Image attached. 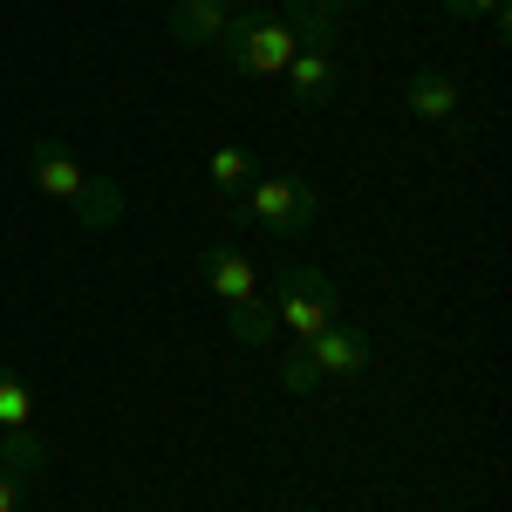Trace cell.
<instances>
[{"label":"cell","instance_id":"7c38bea8","mask_svg":"<svg viewBox=\"0 0 512 512\" xmlns=\"http://www.w3.org/2000/svg\"><path fill=\"white\" fill-rule=\"evenodd\" d=\"M205 178H212V192L239 198V192H246V185H253V158H246L239 144H219V151L205 158Z\"/></svg>","mask_w":512,"mask_h":512},{"label":"cell","instance_id":"7a4b0ae2","mask_svg":"<svg viewBox=\"0 0 512 512\" xmlns=\"http://www.w3.org/2000/svg\"><path fill=\"white\" fill-rule=\"evenodd\" d=\"M219 48H226V62H233L239 76H253V82L287 76V62L301 55L294 28H287L280 14H267V7H246V14H233V35L219 41Z\"/></svg>","mask_w":512,"mask_h":512},{"label":"cell","instance_id":"5b68a950","mask_svg":"<svg viewBox=\"0 0 512 512\" xmlns=\"http://www.w3.org/2000/svg\"><path fill=\"white\" fill-rule=\"evenodd\" d=\"M28 178H35V192H48L55 205H76L82 185H89L82 158L62 144V137H35V144H28Z\"/></svg>","mask_w":512,"mask_h":512},{"label":"cell","instance_id":"6da1fadb","mask_svg":"<svg viewBox=\"0 0 512 512\" xmlns=\"http://www.w3.org/2000/svg\"><path fill=\"white\" fill-rule=\"evenodd\" d=\"M233 212L253 219V226H267L274 239H301L308 226H315V212H321V192L301 178V171H267V178H253V185L239 192Z\"/></svg>","mask_w":512,"mask_h":512},{"label":"cell","instance_id":"277c9868","mask_svg":"<svg viewBox=\"0 0 512 512\" xmlns=\"http://www.w3.org/2000/svg\"><path fill=\"white\" fill-rule=\"evenodd\" d=\"M301 349H308V362H315L321 383H349V376L369 369L376 342H369V328H355V321H328L315 342H301Z\"/></svg>","mask_w":512,"mask_h":512},{"label":"cell","instance_id":"2e32d148","mask_svg":"<svg viewBox=\"0 0 512 512\" xmlns=\"http://www.w3.org/2000/svg\"><path fill=\"white\" fill-rule=\"evenodd\" d=\"M280 390H321V376H315V362H308V349H287V362H280Z\"/></svg>","mask_w":512,"mask_h":512},{"label":"cell","instance_id":"52a82bcc","mask_svg":"<svg viewBox=\"0 0 512 512\" xmlns=\"http://www.w3.org/2000/svg\"><path fill=\"white\" fill-rule=\"evenodd\" d=\"M205 287H212V301L233 315V308H246L253 294H260V280H253V260L239 253V246H212L205 253Z\"/></svg>","mask_w":512,"mask_h":512},{"label":"cell","instance_id":"30bf717a","mask_svg":"<svg viewBox=\"0 0 512 512\" xmlns=\"http://www.w3.org/2000/svg\"><path fill=\"white\" fill-rule=\"evenodd\" d=\"M280 21L294 28L301 48H335V35H342V14H328L321 0H287V7H280Z\"/></svg>","mask_w":512,"mask_h":512},{"label":"cell","instance_id":"ba28073f","mask_svg":"<svg viewBox=\"0 0 512 512\" xmlns=\"http://www.w3.org/2000/svg\"><path fill=\"white\" fill-rule=\"evenodd\" d=\"M287 89L301 96V103H335V89H342V62H335V48H301L294 62H287Z\"/></svg>","mask_w":512,"mask_h":512},{"label":"cell","instance_id":"3957f363","mask_svg":"<svg viewBox=\"0 0 512 512\" xmlns=\"http://www.w3.org/2000/svg\"><path fill=\"white\" fill-rule=\"evenodd\" d=\"M267 308H274V321L294 335V342H315L321 328L342 315V294H335V280L321 274V267H280Z\"/></svg>","mask_w":512,"mask_h":512},{"label":"cell","instance_id":"9c48e42d","mask_svg":"<svg viewBox=\"0 0 512 512\" xmlns=\"http://www.w3.org/2000/svg\"><path fill=\"white\" fill-rule=\"evenodd\" d=\"M403 103H410V117H424V123H451L465 96H458V82L444 76V69H417L410 89H403Z\"/></svg>","mask_w":512,"mask_h":512},{"label":"cell","instance_id":"8fae6325","mask_svg":"<svg viewBox=\"0 0 512 512\" xmlns=\"http://www.w3.org/2000/svg\"><path fill=\"white\" fill-rule=\"evenodd\" d=\"M55 465V451L35 437V424H21V431H0V472H14V478H41Z\"/></svg>","mask_w":512,"mask_h":512},{"label":"cell","instance_id":"5bb4252c","mask_svg":"<svg viewBox=\"0 0 512 512\" xmlns=\"http://www.w3.org/2000/svg\"><path fill=\"white\" fill-rule=\"evenodd\" d=\"M117 185H110V178H89V185H82V198H76V219L82 226H89V233H103V226H117Z\"/></svg>","mask_w":512,"mask_h":512},{"label":"cell","instance_id":"e0dca14e","mask_svg":"<svg viewBox=\"0 0 512 512\" xmlns=\"http://www.w3.org/2000/svg\"><path fill=\"white\" fill-rule=\"evenodd\" d=\"M458 21H492V14H506V0H444Z\"/></svg>","mask_w":512,"mask_h":512},{"label":"cell","instance_id":"9a60e30c","mask_svg":"<svg viewBox=\"0 0 512 512\" xmlns=\"http://www.w3.org/2000/svg\"><path fill=\"white\" fill-rule=\"evenodd\" d=\"M233 335H239V342H246V349H267V342H274V335H280L274 308H267V301L253 294L246 308H233Z\"/></svg>","mask_w":512,"mask_h":512},{"label":"cell","instance_id":"ac0fdd59","mask_svg":"<svg viewBox=\"0 0 512 512\" xmlns=\"http://www.w3.org/2000/svg\"><path fill=\"white\" fill-rule=\"evenodd\" d=\"M21 492H28V478L0 472V512H21Z\"/></svg>","mask_w":512,"mask_h":512},{"label":"cell","instance_id":"4fadbf2b","mask_svg":"<svg viewBox=\"0 0 512 512\" xmlns=\"http://www.w3.org/2000/svg\"><path fill=\"white\" fill-rule=\"evenodd\" d=\"M21 424H35V390L21 369H0V431H21Z\"/></svg>","mask_w":512,"mask_h":512},{"label":"cell","instance_id":"d6986e66","mask_svg":"<svg viewBox=\"0 0 512 512\" xmlns=\"http://www.w3.org/2000/svg\"><path fill=\"white\" fill-rule=\"evenodd\" d=\"M321 7H328V14H342V7H349V0H321Z\"/></svg>","mask_w":512,"mask_h":512},{"label":"cell","instance_id":"8992f818","mask_svg":"<svg viewBox=\"0 0 512 512\" xmlns=\"http://www.w3.org/2000/svg\"><path fill=\"white\" fill-rule=\"evenodd\" d=\"M233 0H178L171 7V41L178 48H219V41L233 35Z\"/></svg>","mask_w":512,"mask_h":512}]
</instances>
